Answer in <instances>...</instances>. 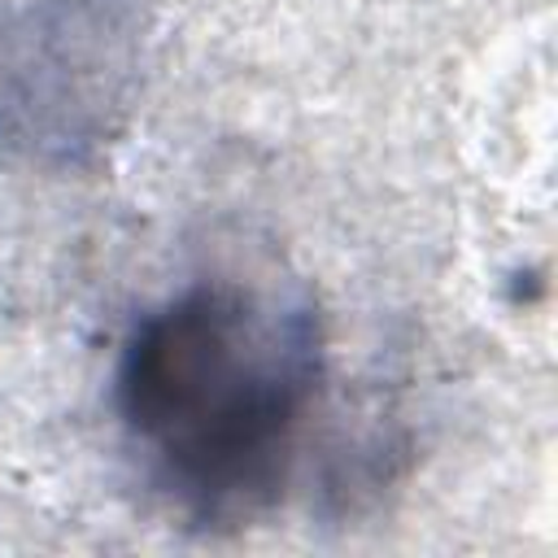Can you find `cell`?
<instances>
[{"mask_svg": "<svg viewBox=\"0 0 558 558\" xmlns=\"http://www.w3.org/2000/svg\"><path fill=\"white\" fill-rule=\"evenodd\" d=\"M323 375V318L305 292L196 279L126 331L113 410L183 519L235 527L279 497Z\"/></svg>", "mask_w": 558, "mask_h": 558, "instance_id": "cell-1", "label": "cell"}, {"mask_svg": "<svg viewBox=\"0 0 558 558\" xmlns=\"http://www.w3.org/2000/svg\"><path fill=\"white\" fill-rule=\"evenodd\" d=\"M144 78L131 0L0 9V148L39 170H92L126 135Z\"/></svg>", "mask_w": 558, "mask_h": 558, "instance_id": "cell-2", "label": "cell"}]
</instances>
